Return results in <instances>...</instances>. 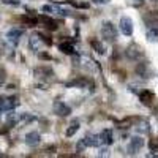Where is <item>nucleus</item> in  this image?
I'll return each instance as SVG.
<instances>
[{
  "label": "nucleus",
  "instance_id": "4",
  "mask_svg": "<svg viewBox=\"0 0 158 158\" xmlns=\"http://www.w3.org/2000/svg\"><path fill=\"white\" fill-rule=\"evenodd\" d=\"M120 32L127 36H131L133 35V21H131L130 18L123 16L120 19Z\"/></svg>",
  "mask_w": 158,
  "mask_h": 158
},
{
  "label": "nucleus",
  "instance_id": "11",
  "mask_svg": "<svg viewBox=\"0 0 158 158\" xmlns=\"http://www.w3.org/2000/svg\"><path fill=\"white\" fill-rule=\"evenodd\" d=\"M139 98H141V101L144 104H147V106H149V104H152V101H153V94L150 90H144L142 94L139 95Z\"/></svg>",
  "mask_w": 158,
  "mask_h": 158
},
{
  "label": "nucleus",
  "instance_id": "2",
  "mask_svg": "<svg viewBox=\"0 0 158 158\" xmlns=\"http://www.w3.org/2000/svg\"><path fill=\"white\" fill-rule=\"evenodd\" d=\"M142 147H144V139H142L141 136H135V138H131V139H130V144H128V153L135 155V153H138Z\"/></svg>",
  "mask_w": 158,
  "mask_h": 158
},
{
  "label": "nucleus",
  "instance_id": "21",
  "mask_svg": "<svg viewBox=\"0 0 158 158\" xmlns=\"http://www.w3.org/2000/svg\"><path fill=\"white\" fill-rule=\"evenodd\" d=\"M138 2H141V0H138Z\"/></svg>",
  "mask_w": 158,
  "mask_h": 158
},
{
  "label": "nucleus",
  "instance_id": "13",
  "mask_svg": "<svg viewBox=\"0 0 158 158\" xmlns=\"http://www.w3.org/2000/svg\"><path fill=\"white\" fill-rule=\"evenodd\" d=\"M38 21L44 22V24H46V27H48V29H51V30H56V29H57V24H56L54 21H52V19L46 18V16H41V18H40Z\"/></svg>",
  "mask_w": 158,
  "mask_h": 158
},
{
  "label": "nucleus",
  "instance_id": "15",
  "mask_svg": "<svg viewBox=\"0 0 158 158\" xmlns=\"http://www.w3.org/2000/svg\"><path fill=\"white\" fill-rule=\"evenodd\" d=\"M92 48H94L98 54H104V46H103L100 41H97V40H94V41H92Z\"/></svg>",
  "mask_w": 158,
  "mask_h": 158
},
{
  "label": "nucleus",
  "instance_id": "5",
  "mask_svg": "<svg viewBox=\"0 0 158 158\" xmlns=\"http://www.w3.org/2000/svg\"><path fill=\"white\" fill-rule=\"evenodd\" d=\"M19 104L16 98H0V111H13Z\"/></svg>",
  "mask_w": 158,
  "mask_h": 158
},
{
  "label": "nucleus",
  "instance_id": "19",
  "mask_svg": "<svg viewBox=\"0 0 158 158\" xmlns=\"http://www.w3.org/2000/svg\"><path fill=\"white\" fill-rule=\"evenodd\" d=\"M141 131H142V133H147V131H149V128H147V122H142V123H141Z\"/></svg>",
  "mask_w": 158,
  "mask_h": 158
},
{
  "label": "nucleus",
  "instance_id": "17",
  "mask_svg": "<svg viewBox=\"0 0 158 158\" xmlns=\"http://www.w3.org/2000/svg\"><path fill=\"white\" fill-rule=\"evenodd\" d=\"M6 5H19V0H2Z\"/></svg>",
  "mask_w": 158,
  "mask_h": 158
},
{
  "label": "nucleus",
  "instance_id": "7",
  "mask_svg": "<svg viewBox=\"0 0 158 158\" xmlns=\"http://www.w3.org/2000/svg\"><path fill=\"white\" fill-rule=\"evenodd\" d=\"M24 30L22 29H16V27H13L6 32V38H8V41L13 43V44H18L19 43V38L22 36Z\"/></svg>",
  "mask_w": 158,
  "mask_h": 158
},
{
  "label": "nucleus",
  "instance_id": "18",
  "mask_svg": "<svg viewBox=\"0 0 158 158\" xmlns=\"http://www.w3.org/2000/svg\"><path fill=\"white\" fill-rule=\"evenodd\" d=\"M92 2L97 5H106V3H109V0H92Z\"/></svg>",
  "mask_w": 158,
  "mask_h": 158
},
{
  "label": "nucleus",
  "instance_id": "12",
  "mask_svg": "<svg viewBox=\"0 0 158 158\" xmlns=\"http://www.w3.org/2000/svg\"><path fill=\"white\" fill-rule=\"evenodd\" d=\"M147 38L149 41H158V27L152 25V29L147 30Z\"/></svg>",
  "mask_w": 158,
  "mask_h": 158
},
{
  "label": "nucleus",
  "instance_id": "6",
  "mask_svg": "<svg viewBox=\"0 0 158 158\" xmlns=\"http://www.w3.org/2000/svg\"><path fill=\"white\" fill-rule=\"evenodd\" d=\"M54 112H56L59 117H67V115L71 114V109H70L68 104H65L63 101H57V103L54 104Z\"/></svg>",
  "mask_w": 158,
  "mask_h": 158
},
{
  "label": "nucleus",
  "instance_id": "3",
  "mask_svg": "<svg viewBox=\"0 0 158 158\" xmlns=\"http://www.w3.org/2000/svg\"><path fill=\"white\" fill-rule=\"evenodd\" d=\"M100 144V138L97 135H87L84 139H81L79 142V149H84V147H95Z\"/></svg>",
  "mask_w": 158,
  "mask_h": 158
},
{
  "label": "nucleus",
  "instance_id": "9",
  "mask_svg": "<svg viewBox=\"0 0 158 158\" xmlns=\"http://www.w3.org/2000/svg\"><path fill=\"white\" fill-rule=\"evenodd\" d=\"M40 139H41V136H40V133H36V131H30V133H27L24 138L25 144H29V146H36L40 142Z\"/></svg>",
  "mask_w": 158,
  "mask_h": 158
},
{
  "label": "nucleus",
  "instance_id": "1",
  "mask_svg": "<svg viewBox=\"0 0 158 158\" xmlns=\"http://www.w3.org/2000/svg\"><path fill=\"white\" fill-rule=\"evenodd\" d=\"M101 36L104 40H108V41H114V40L117 38V29H115V25L109 21L106 22H103L101 25Z\"/></svg>",
  "mask_w": 158,
  "mask_h": 158
},
{
  "label": "nucleus",
  "instance_id": "16",
  "mask_svg": "<svg viewBox=\"0 0 158 158\" xmlns=\"http://www.w3.org/2000/svg\"><path fill=\"white\" fill-rule=\"evenodd\" d=\"M77 130H79V122H73V123L70 125V128L67 130V136H73Z\"/></svg>",
  "mask_w": 158,
  "mask_h": 158
},
{
  "label": "nucleus",
  "instance_id": "10",
  "mask_svg": "<svg viewBox=\"0 0 158 158\" xmlns=\"http://www.w3.org/2000/svg\"><path fill=\"white\" fill-rule=\"evenodd\" d=\"M59 48H60L62 52H65V54H68V56L74 54V44L70 43V41H63V43H60Z\"/></svg>",
  "mask_w": 158,
  "mask_h": 158
},
{
  "label": "nucleus",
  "instance_id": "14",
  "mask_svg": "<svg viewBox=\"0 0 158 158\" xmlns=\"http://www.w3.org/2000/svg\"><path fill=\"white\" fill-rule=\"evenodd\" d=\"M40 44H41V40H40V36L33 35V36L30 38V48H32L33 51H38V49H40Z\"/></svg>",
  "mask_w": 158,
  "mask_h": 158
},
{
  "label": "nucleus",
  "instance_id": "20",
  "mask_svg": "<svg viewBox=\"0 0 158 158\" xmlns=\"http://www.w3.org/2000/svg\"><path fill=\"white\" fill-rule=\"evenodd\" d=\"M153 2H156V0H153Z\"/></svg>",
  "mask_w": 158,
  "mask_h": 158
},
{
  "label": "nucleus",
  "instance_id": "8",
  "mask_svg": "<svg viewBox=\"0 0 158 158\" xmlns=\"http://www.w3.org/2000/svg\"><path fill=\"white\" fill-rule=\"evenodd\" d=\"M100 138V142L104 144V146H111V144L114 142V136H112V130L106 128V130H103L101 133L98 135Z\"/></svg>",
  "mask_w": 158,
  "mask_h": 158
}]
</instances>
